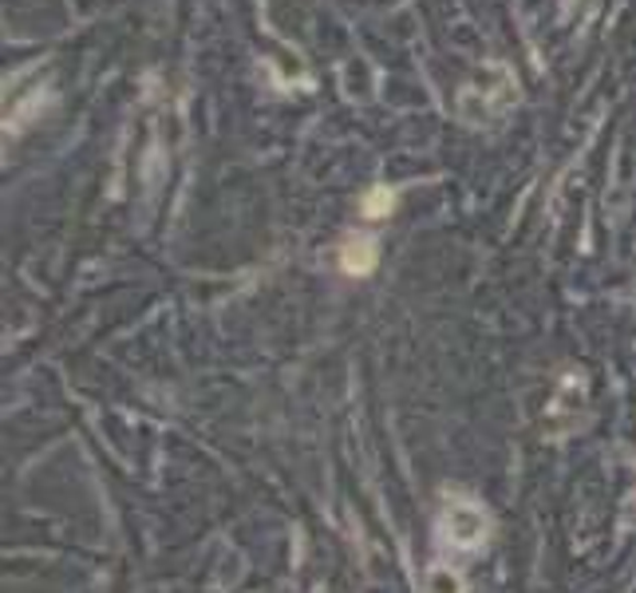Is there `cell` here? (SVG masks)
<instances>
[{"mask_svg":"<svg viewBox=\"0 0 636 593\" xmlns=\"http://www.w3.org/2000/svg\"><path fill=\"white\" fill-rule=\"evenodd\" d=\"M514 103V79L506 71H494V83L479 79V83H470L467 91L459 96V111L467 123H490V119L506 115V108Z\"/></svg>","mask_w":636,"mask_h":593,"instance_id":"6da1fadb","label":"cell"},{"mask_svg":"<svg viewBox=\"0 0 636 593\" xmlns=\"http://www.w3.org/2000/svg\"><path fill=\"white\" fill-rule=\"evenodd\" d=\"M487 530H490V518L479 503L470 499H450L447 511H443V538L459 550H475V546L487 542Z\"/></svg>","mask_w":636,"mask_h":593,"instance_id":"7a4b0ae2","label":"cell"},{"mask_svg":"<svg viewBox=\"0 0 636 593\" xmlns=\"http://www.w3.org/2000/svg\"><path fill=\"white\" fill-rule=\"evenodd\" d=\"M376 257H380V246H376L372 237H348V242L341 246V266H344V273H356V277L372 273V269H376Z\"/></svg>","mask_w":636,"mask_h":593,"instance_id":"3957f363","label":"cell"},{"mask_svg":"<svg viewBox=\"0 0 636 593\" xmlns=\"http://www.w3.org/2000/svg\"><path fill=\"white\" fill-rule=\"evenodd\" d=\"M395 206V194L388 187H372L368 194H364V214L368 217H388Z\"/></svg>","mask_w":636,"mask_h":593,"instance_id":"277c9868","label":"cell"},{"mask_svg":"<svg viewBox=\"0 0 636 593\" xmlns=\"http://www.w3.org/2000/svg\"><path fill=\"white\" fill-rule=\"evenodd\" d=\"M427 593H462V582L447 566H435V570L427 573Z\"/></svg>","mask_w":636,"mask_h":593,"instance_id":"5b68a950","label":"cell"}]
</instances>
